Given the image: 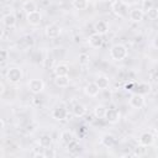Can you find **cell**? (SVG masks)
<instances>
[{"label": "cell", "mask_w": 158, "mask_h": 158, "mask_svg": "<svg viewBox=\"0 0 158 158\" xmlns=\"http://www.w3.org/2000/svg\"><path fill=\"white\" fill-rule=\"evenodd\" d=\"M0 126H1V128L4 130V127H5V121H4V118H0Z\"/></svg>", "instance_id": "d590c367"}, {"label": "cell", "mask_w": 158, "mask_h": 158, "mask_svg": "<svg viewBox=\"0 0 158 158\" xmlns=\"http://www.w3.org/2000/svg\"><path fill=\"white\" fill-rule=\"evenodd\" d=\"M147 15H148L151 19H158V10L152 9L151 11H148V12H147Z\"/></svg>", "instance_id": "1f68e13d"}, {"label": "cell", "mask_w": 158, "mask_h": 158, "mask_svg": "<svg viewBox=\"0 0 158 158\" xmlns=\"http://www.w3.org/2000/svg\"><path fill=\"white\" fill-rule=\"evenodd\" d=\"M89 62H90L89 54H86V53H80L79 54V64L86 65V64H89Z\"/></svg>", "instance_id": "f1b7e54d"}, {"label": "cell", "mask_w": 158, "mask_h": 158, "mask_svg": "<svg viewBox=\"0 0 158 158\" xmlns=\"http://www.w3.org/2000/svg\"><path fill=\"white\" fill-rule=\"evenodd\" d=\"M106 106L104 105H96L94 107V116L96 118H105V115H106Z\"/></svg>", "instance_id": "7402d4cb"}, {"label": "cell", "mask_w": 158, "mask_h": 158, "mask_svg": "<svg viewBox=\"0 0 158 158\" xmlns=\"http://www.w3.org/2000/svg\"><path fill=\"white\" fill-rule=\"evenodd\" d=\"M74 139V135L70 132V131H63L62 133H60V142L63 143V144H68L69 142H72Z\"/></svg>", "instance_id": "cb8c5ba5"}, {"label": "cell", "mask_w": 158, "mask_h": 158, "mask_svg": "<svg viewBox=\"0 0 158 158\" xmlns=\"http://www.w3.org/2000/svg\"><path fill=\"white\" fill-rule=\"evenodd\" d=\"M0 93L1 94L5 93V85H4V83H0Z\"/></svg>", "instance_id": "836d02e7"}, {"label": "cell", "mask_w": 158, "mask_h": 158, "mask_svg": "<svg viewBox=\"0 0 158 158\" xmlns=\"http://www.w3.org/2000/svg\"><path fill=\"white\" fill-rule=\"evenodd\" d=\"M111 10L112 12L118 16V17H125L127 15V6L125 2H122L121 0H116V1H112L111 4Z\"/></svg>", "instance_id": "277c9868"}, {"label": "cell", "mask_w": 158, "mask_h": 158, "mask_svg": "<svg viewBox=\"0 0 158 158\" xmlns=\"http://www.w3.org/2000/svg\"><path fill=\"white\" fill-rule=\"evenodd\" d=\"M94 31L96 32V33H100V35H106L107 32H109V25H107V22H105V21H98V22H95V25H94Z\"/></svg>", "instance_id": "ffe728a7"}, {"label": "cell", "mask_w": 158, "mask_h": 158, "mask_svg": "<svg viewBox=\"0 0 158 158\" xmlns=\"http://www.w3.org/2000/svg\"><path fill=\"white\" fill-rule=\"evenodd\" d=\"M53 72H54V75H57V77H60V75H69V65L65 64V63H58V64L54 67Z\"/></svg>", "instance_id": "2e32d148"}, {"label": "cell", "mask_w": 158, "mask_h": 158, "mask_svg": "<svg viewBox=\"0 0 158 158\" xmlns=\"http://www.w3.org/2000/svg\"><path fill=\"white\" fill-rule=\"evenodd\" d=\"M27 88L32 94L37 95V94H41L44 90V83L41 79H36V78L30 79L28 83H27Z\"/></svg>", "instance_id": "3957f363"}, {"label": "cell", "mask_w": 158, "mask_h": 158, "mask_svg": "<svg viewBox=\"0 0 158 158\" xmlns=\"http://www.w3.org/2000/svg\"><path fill=\"white\" fill-rule=\"evenodd\" d=\"M128 104L133 109H142L144 106V95L141 93H133L130 96Z\"/></svg>", "instance_id": "5b68a950"}, {"label": "cell", "mask_w": 158, "mask_h": 158, "mask_svg": "<svg viewBox=\"0 0 158 158\" xmlns=\"http://www.w3.org/2000/svg\"><path fill=\"white\" fill-rule=\"evenodd\" d=\"M95 84L99 86L100 90H106L110 86V79L106 75H99L95 79Z\"/></svg>", "instance_id": "e0dca14e"}, {"label": "cell", "mask_w": 158, "mask_h": 158, "mask_svg": "<svg viewBox=\"0 0 158 158\" xmlns=\"http://www.w3.org/2000/svg\"><path fill=\"white\" fill-rule=\"evenodd\" d=\"M157 27H158V22H157Z\"/></svg>", "instance_id": "8d00e7d4"}, {"label": "cell", "mask_w": 158, "mask_h": 158, "mask_svg": "<svg viewBox=\"0 0 158 158\" xmlns=\"http://www.w3.org/2000/svg\"><path fill=\"white\" fill-rule=\"evenodd\" d=\"M137 93H141V94H146V93H149L151 91V85L147 84V83H139L137 85Z\"/></svg>", "instance_id": "83f0119b"}, {"label": "cell", "mask_w": 158, "mask_h": 158, "mask_svg": "<svg viewBox=\"0 0 158 158\" xmlns=\"http://www.w3.org/2000/svg\"><path fill=\"white\" fill-rule=\"evenodd\" d=\"M72 114H73V116H75V117H83V116L86 114V107H85V105H83V104H80V102L74 104L73 107H72Z\"/></svg>", "instance_id": "ac0fdd59"}, {"label": "cell", "mask_w": 158, "mask_h": 158, "mask_svg": "<svg viewBox=\"0 0 158 158\" xmlns=\"http://www.w3.org/2000/svg\"><path fill=\"white\" fill-rule=\"evenodd\" d=\"M54 84L58 86V88H68L69 84H70V79L68 75H60V77H57L54 75Z\"/></svg>", "instance_id": "d6986e66"}, {"label": "cell", "mask_w": 158, "mask_h": 158, "mask_svg": "<svg viewBox=\"0 0 158 158\" xmlns=\"http://www.w3.org/2000/svg\"><path fill=\"white\" fill-rule=\"evenodd\" d=\"M23 74H22V70L21 68L19 67H10L7 70H6V79L10 84H17L21 81Z\"/></svg>", "instance_id": "7a4b0ae2"}, {"label": "cell", "mask_w": 158, "mask_h": 158, "mask_svg": "<svg viewBox=\"0 0 158 158\" xmlns=\"http://www.w3.org/2000/svg\"><path fill=\"white\" fill-rule=\"evenodd\" d=\"M121 1H122V2H125V4L127 5V4H133V2H136L137 0H121Z\"/></svg>", "instance_id": "e575fe53"}, {"label": "cell", "mask_w": 158, "mask_h": 158, "mask_svg": "<svg viewBox=\"0 0 158 158\" xmlns=\"http://www.w3.org/2000/svg\"><path fill=\"white\" fill-rule=\"evenodd\" d=\"M38 144L42 147V148H48L51 147L52 144V137L49 135H42L38 139Z\"/></svg>", "instance_id": "603a6c76"}, {"label": "cell", "mask_w": 158, "mask_h": 158, "mask_svg": "<svg viewBox=\"0 0 158 158\" xmlns=\"http://www.w3.org/2000/svg\"><path fill=\"white\" fill-rule=\"evenodd\" d=\"M128 17H130V20L132 21V22H141L142 20H143V17H144V11L139 7H135V9H132L130 12H128Z\"/></svg>", "instance_id": "4fadbf2b"}, {"label": "cell", "mask_w": 158, "mask_h": 158, "mask_svg": "<svg viewBox=\"0 0 158 158\" xmlns=\"http://www.w3.org/2000/svg\"><path fill=\"white\" fill-rule=\"evenodd\" d=\"M1 22H2V25H4L5 27H7V28H14V27L16 26V22H17V20H16V16H15V14H12V12H9V14H5V15L2 16V19H1Z\"/></svg>", "instance_id": "7c38bea8"}, {"label": "cell", "mask_w": 158, "mask_h": 158, "mask_svg": "<svg viewBox=\"0 0 158 158\" xmlns=\"http://www.w3.org/2000/svg\"><path fill=\"white\" fill-rule=\"evenodd\" d=\"M7 58H9V52H7V49L2 48L0 51V60H1V63H5L7 60Z\"/></svg>", "instance_id": "4dcf8cb0"}, {"label": "cell", "mask_w": 158, "mask_h": 158, "mask_svg": "<svg viewBox=\"0 0 158 158\" xmlns=\"http://www.w3.org/2000/svg\"><path fill=\"white\" fill-rule=\"evenodd\" d=\"M153 47L154 48H158V36H156L153 38Z\"/></svg>", "instance_id": "d6a6232c"}, {"label": "cell", "mask_w": 158, "mask_h": 158, "mask_svg": "<svg viewBox=\"0 0 158 158\" xmlns=\"http://www.w3.org/2000/svg\"><path fill=\"white\" fill-rule=\"evenodd\" d=\"M72 4L75 10H85L89 5V1L88 0H73Z\"/></svg>", "instance_id": "d4e9b609"}, {"label": "cell", "mask_w": 158, "mask_h": 158, "mask_svg": "<svg viewBox=\"0 0 158 158\" xmlns=\"http://www.w3.org/2000/svg\"><path fill=\"white\" fill-rule=\"evenodd\" d=\"M102 42H104V38H102V35L100 33L94 32L88 37V43L91 48H100L102 46Z\"/></svg>", "instance_id": "8fae6325"}, {"label": "cell", "mask_w": 158, "mask_h": 158, "mask_svg": "<svg viewBox=\"0 0 158 158\" xmlns=\"http://www.w3.org/2000/svg\"><path fill=\"white\" fill-rule=\"evenodd\" d=\"M44 32H46V36H47L48 38H52V40H53V38H58V37H59L62 30H60V27H59L57 23H49V25L46 27Z\"/></svg>", "instance_id": "30bf717a"}, {"label": "cell", "mask_w": 158, "mask_h": 158, "mask_svg": "<svg viewBox=\"0 0 158 158\" xmlns=\"http://www.w3.org/2000/svg\"><path fill=\"white\" fill-rule=\"evenodd\" d=\"M26 21L30 26H33V27L40 26L41 22H42V14L38 10L28 12V14H26Z\"/></svg>", "instance_id": "8992f818"}, {"label": "cell", "mask_w": 158, "mask_h": 158, "mask_svg": "<svg viewBox=\"0 0 158 158\" xmlns=\"http://www.w3.org/2000/svg\"><path fill=\"white\" fill-rule=\"evenodd\" d=\"M67 148H68V151H69L70 153H77V152H79L80 146H79V143H78L75 139H73L72 142H69V143L67 144Z\"/></svg>", "instance_id": "484cf974"}, {"label": "cell", "mask_w": 158, "mask_h": 158, "mask_svg": "<svg viewBox=\"0 0 158 158\" xmlns=\"http://www.w3.org/2000/svg\"><path fill=\"white\" fill-rule=\"evenodd\" d=\"M141 9L144 11V14H147L148 11H151L153 9V1L152 0H142Z\"/></svg>", "instance_id": "4316f807"}, {"label": "cell", "mask_w": 158, "mask_h": 158, "mask_svg": "<svg viewBox=\"0 0 158 158\" xmlns=\"http://www.w3.org/2000/svg\"><path fill=\"white\" fill-rule=\"evenodd\" d=\"M127 56H128V49L122 43H116L110 48V57L116 62H121L126 59Z\"/></svg>", "instance_id": "6da1fadb"}, {"label": "cell", "mask_w": 158, "mask_h": 158, "mask_svg": "<svg viewBox=\"0 0 158 158\" xmlns=\"http://www.w3.org/2000/svg\"><path fill=\"white\" fill-rule=\"evenodd\" d=\"M99 91H100V89H99V86L95 84V81L88 83V84L84 86V93H85V95L89 96V98H95V96H98Z\"/></svg>", "instance_id": "5bb4252c"}, {"label": "cell", "mask_w": 158, "mask_h": 158, "mask_svg": "<svg viewBox=\"0 0 158 158\" xmlns=\"http://www.w3.org/2000/svg\"><path fill=\"white\" fill-rule=\"evenodd\" d=\"M138 143L142 147H149V146H152L154 143V135L152 132H148V131L141 133V136L138 138Z\"/></svg>", "instance_id": "9c48e42d"}, {"label": "cell", "mask_w": 158, "mask_h": 158, "mask_svg": "<svg viewBox=\"0 0 158 158\" xmlns=\"http://www.w3.org/2000/svg\"><path fill=\"white\" fill-rule=\"evenodd\" d=\"M52 117L57 121H64L68 118V110L64 106H56L52 110Z\"/></svg>", "instance_id": "52a82bcc"}, {"label": "cell", "mask_w": 158, "mask_h": 158, "mask_svg": "<svg viewBox=\"0 0 158 158\" xmlns=\"http://www.w3.org/2000/svg\"><path fill=\"white\" fill-rule=\"evenodd\" d=\"M22 10H23L26 14H28V12L36 11V10H37V5H36V2L32 1V0H26V1L22 4Z\"/></svg>", "instance_id": "44dd1931"}, {"label": "cell", "mask_w": 158, "mask_h": 158, "mask_svg": "<svg viewBox=\"0 0 158 158\" xmlns=\"http://www.w3.org/2000/svg\"><path fill=\"white\" fill-rule=\"evenodd\" d=\"M121 118V114L117 109H107L106 110V115H105V120L109 122V123H117Z\"/></svg>", "instance_id": "ba28073f"}, {"label": "cell", "mask_w": 158, "mask_h": 158, "mask_svg": "<svg viewBox=\"0 0 158 158\" xmlns=\"http://www.w3.org/2000/svg\"><path fill=\"white\" fill-rule=\"evenodd\" d=\"M100 143L105 147V148H112L116 143V138L114 135L111 133H105L101 136V139H100Z\"/></svg>", "instance_id": "9a60e30c"}, {"label": "cell", "mask_w": 158, "mask_h": 158, "mask_svg": "<svg viewBox=\"0 0 158 158\" xmlns=\"http://www.w3.org/2000/svg\"><path fill=\"white\" fill-rule=\"evenodd\" d=\"M149 80L153 84H158V69H152L149 72Z\"/></svg>", "instance_id": "f546056e"}]
</instances>
